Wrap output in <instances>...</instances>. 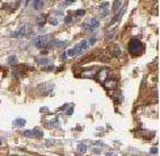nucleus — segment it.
<instances>
[{"label":"nucleus","mask_w":160,"mask_h":156,"mask_svg":"<svg viewBox=\"0 0 160 156\" xmlns=\"http://www.w3.org/2000/svg\"><path fill=\"white\" fill-rule=\"evenodd\" d=\"M129 53L133 55V57H138L143 53V43L137 38L130 39L129 42Z\"/></svg>","instance_id":"f257e3e1"},{"label":"nucleus","mask_w":160,"mask_h":156,"mask_svg":"<svg viewBox=\"0 0 160 156\" xmlns=\"http://www.w3.org/2000/svg\"><path fill=\"white\" fill-rule=\"evenodd\" d=\"M95 42H96V37H91V38H88V39H83V41L80 42L76 47H74V53H75V55H82L84 51H85L89 46L93 45Z\"/></svg>","instance_id":"f03ea898"},{"label":"nucleus","mask_w":160,"mask_h":156,"mask_svg":"<svg viewBox=\"0 0 160 156\" xmlns=\"http://www.w3.org/2000/svg\"><path fill=\"white\" fill-rule=\"evenodd\" d=\"M49 41H50V37H49V35H35V37L33 38V41H32V43H33L35 47L41 49V47L47 46Z\"/></svg>","instance_id":"7ed1b4c3"},{"label":"nucleus","mask_w":160,"mask_h":156,"mask_svg":"<svg viewBox=\"0 0 160 156\" xmlns=\"http://www.w3.org/2000/svg\"><path fill=\"white\" fill-rule=\"evenodd\" d=\"M98 25H100V20L97 17H92V18H89L88 21H85L83 24V28L88 32H92V30L97 29Z\"/></svg>","instance_id":"20e7f679"},{"label":"nucleus","mask_w":160,"mask_h":156,"mask_svg":"<svg viewBox=\"0 0 160 156\" xmlns=\"http://www.w3.org/2000/svg\"><path fill=\"white\" fill-rule=\"evenodd\" d=\"M29 33H30L29 26H28L26 24H22V25L20 26L17 30L13 32V33L11 34V37H13V38H20V37H25V35L29 34Z\"/></svg>","instance_id":"39448f33"},{"label":"nucleus","mask_w":160,"mask_h":156,"mask_svg":"<svg viewBox=\"0 0 160 156\" xmlns=\"http://www.w3.org/2000/svg\"><path fill=\"white\" fill-rule=\"evenodd\" d=\"M22 135H25V137H37V138H41L43 133L39 129H33V130H25L22 131Z\"/></svg>","instance_id":"423d86ee"},{"label":"nucleus","mask_w":160,"mask_h":156,"mask_svg":"<svg viewBox=\"0 0 160 156\" xmlns=\"http://www.w3.org/2000/svg\"><path fill=\"white\" fill-rule=\"evenodd\" d=\"M98 11L100 13H101L102 17H105V16H108V13H109V3L108 2H104L98 5Z\"/></svg>","instance_id":"0eeeda50"},{"label":"nucleus","mask_w":160,"mask_h":156,"mask_svg":"<svg viewBox=\"0 0 160 156\" xmlns=\"http://www.w3.org/2000/svg\"><path fill=\"white\" fill-rule=\"evenodd\" d=\"M67 45L66 41H57V39H50L47 46H51V47H61V46H65Z\"/></svg>","instance_id":"6e6552de"},{"label":"nucleus","mask_w":160,"mask_h":156,"mask_svg":"<svg viewBox=\"0 0 160 156\" xmlns=\"http://www.w3.org/2000/svg\"><path fill=\"white\" fill-rule=\"evenodd\" d=\"M43 4H45L43 0H35V2H33V8L34 9H41L43 7Z\"/></svg>","instance_id":"1a4fd4ad"},{"label":"nucleus","mask_w":160,"mask_h":156,"mask_svg":"<svg viewBox=\"0 0 160 156\" xmlns=\"http://www.w3.org/2000/svg\"><path fill=\"white\" fill-rule=\"evenodd\" d=\"M115 33H117V29H115V28H114V29H112V30H109V32H108V33H106V39H108V41H110V39H113L114 38V35H115Z\"/></svg>","instance_id":"9d476101"},{"label":"nucleus","mask_w":160,"mask_h":156,"mask_svg":"<svg viewBox=\"0 0 160 156\" xmlns=\"http://www.w3.org/2000/svg\"><path fill=\"white\" fill-rule=\"evenodd\" d=\"M25 119H22V118H17V119H15L13 121V126H17V127H21L25 125Z\"/></svg>","instance_id":"9b49d317"},{"label":"nucleus","mask_w":160,"mask_h":156,"mask_svg":"<svg viewBox=\"0 0 160 156\" xmlns=\"http://www.w3.org/2000/svg\"><path fill=\"white\" fill-rule=\"evenodd\" d=\"M112 53H113V55H114V57H119L122 51H121V49H119V46L114 45V46H113V49H112Z\"/></svg>","instance_id":"f8f14e48"},{"label":"nucleus","mask_w":160,"mask_h":156,"mask_svg":"<svg viewBox=\"0 0 160 156\" xmlns=\"http://www.w3.org/2000/svg\"><path fill=\"white\" fill-rule=\"evenodd\" d=\"M78 151H79L80 154H84L87 151V146L83 144V143H80V144H78Z\"/></svg>","instance_id":"ddd939ff"},{"label":"nucleus","mask_w":160,"mask_h":156,"mask_svg":"<svg viewBox=\"0 0 160 156\" xmlns=\"http://www.w3.org/2000/svg\"><path fill=\"white\" fill-rule=\"evenodd\" d=\"M113 4H114V5H113V11H114V12H118V9L122 7L123 3H122V2H114Z\"/></svg>","instance_id":"4468645a"},{"label":"nucleus","mask_w":160,"mask_h":156,"mask_svg":"<svg viewBox=\"0 0 160 156\" xmlns=\"http://www.w3.org/2000/svg\"><path fill=\"white\" fill-rule=\"evenodd\" d=\"M16 62H17V58H16L15 55H11V57L8 58V63H9V65H15Z\"/></svg>","instance_id":"2eb2a0df"},{"label":"nucleus","mask_w":160,"mask_h":156,"mask_svg":"<svg viewBox=\"0 0 160 156\" xmlns=\"http://www.w3.org/2000/svg\"><path fill=\"white\" fill-rule=\"evenodd\" d=\"M115 85H117V83H115V81H106L105 83V87L106 88H115Z\"/></svg>","instance_id":"dca6fc26"},{"label":"nucleus","mask_w":160,"mask_h":156,"mask_svg":"<svg viewBox=\"0 0 160 156\" xmlns=\"http://www.w3.org/2000/svg\"><path fill=\"white\" fill-rule=\"evenodd\" d=\"M38 63H42V65H50V61L47 58H43V59H38Z\"/></svg>","instance_id":"f3484780"},{"label":"nucleus","mask_w":160,"mask_h":156,"mask_svg":"<svg viewBox=\"0 0 160 156\" xmlns=\"http://www.w3.org/2000/svg\"><path fill=\"white\" fill-rule=\"evenodd\" d=\"M98 75H100V76H101V78H100V80H102V81H104V79H105V76H106V70H102V71H101V72H100Z\"/></svg>","instance_id":"a211bd4d"},{"label":"nucleus","mask_w":160,"mask_h":156,"mask_svg":"<svg viewBox=\"0 0 160 156\" xmlns=\"http://www.w3.org/2000/svg\"><path fill=\"white\" fill-rule=\"evenodd\" d=\"M75 2H74V0H68V2H63L62 3V5L63 7H66V5H71V4H74Z\"/></svg>","instance_id":"6ab92c4d"},{"label":"nucleus","mask_w":160,"mask_h":156,"mask_svg":"<svg viewBox=\"0 0 160 156\" xmlns=\"http://www.w3.org/2000/svg\"><path fill=\"white\" fill-rule=\"evenodd\" d=\"M49 21H50L51 25H58V20H55V18H50Z\"/></svg>","instance_id":"aec40b11"},{"label":"nucleus","mask_w":160,"mask_h":156,"mask_svg":"<svg viewBox=\"0 0 160 156\" xmlns=\"http://www.w3.org/2000/svg\"><path fill=\"white\" fill-rule=\"evenodd\" d=\"M65 21H66V24H70V22H72V17H71V16H67V17L65 18Z\"/></svg>","instance_id":"412c9836"},{"label":"nucleus","mask_w":160,"mask_h":156,"mask_svg":"<svg viewBox=\"0 0 160 156\" xmlns=\"http://www.w3.org/2000/svg\"><path fill=\"white\" fill-rule=\"evenodd\" d=\"M75 15H76V16H83V15H84V9H79V11H76V12H75Z\"/></svg>","instance_id":"4be33fe9"},{"label":"nucleus","mask_w":160,"mask_h":156,"mask_svg":"<svg viewBox=\"0 0 160 156\" xmlns=\"http://www.w3.org/2000/svg\"><path fill=\"white\" fill-rule=\"evenodd\" d=\"M151 152H152V154H156V152H158V148H156V147H154V148L151 150Z\"/></svg>","instance_id":"5701e85b"},{"label":"nucleus","mask_w":160,"mask_h":156,"mask_svg":"<svg viewBox=\"0 0 160 156\" xmlns=\"http://www.w3.org/2000/svg\"><path fill=\"white\" fill-rule=\"evenodd\" d=\"M0 144H2V142H0Z\"/></svg>","instance_id":"b1692460"}]
</instances>
